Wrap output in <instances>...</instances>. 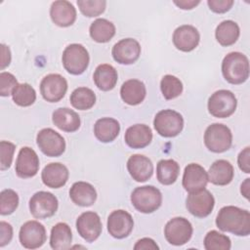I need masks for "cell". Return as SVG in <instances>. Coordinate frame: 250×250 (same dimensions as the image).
<instances>
[{
    "label": "cell",
    "instance_id": "34",
    "mask_svg": "<svg viewBox=\"0 0 250 250\" xmlns=\"http://www.w3.org/2000/svg\"><path fill=\"white\" fill-rule=\"evenodd\" d=\"M71 105L79 110H87L94 106L96 95L93 90L87 87H78L70 95Z\"/></svg>",
    "mask_w": 250,
    "mask_h": 250
},
{
    "label": "cell",
    "instance_id": "35",
    "mask_svg": "<svg viewBox=\"0 0 250 250\" xmlns=\"http://www.w3.org/2000/svg\"><path fill=\"white\" fill-rule=\"evenodd\" d=\"M13 101L20 106H29L36 100V92L28 83L18 84L12 93Z\"/></svg>",
    "mask_w": 250,
    "mask_h": 250
},
{
    "label": "cell",
    "instance_id": "25",
    "mask_svg": "<svg viewBox=\"0 0 250 250\" xmlns=\"http://www.w3.org/2000/svg\"><path fill=\"white\" fill-rule=\"evenodd\" d=\"M146 95V86L138 79H129L125 81L120 88L121 99L129 105L140 104L145 100Z\"/></svg>",
    "mask_w": 250,
    "mask_h": 250
},
{
    "label": "cell",
    "instance_id": "13",
    "mask_svg": "<svg viewBox=\"0 0 250 250\" xmlns=\"http://www.w3.org/2000/svg\"><path fill=\"white\" fill-rule=\"evenodd\" d=\"M19 238L21 244L24 248H39L46 241L45 227L37 221H27L21 227Z\"/></svg>",
    "mask_w": 250,
    "mask_h": 250
},
{
    "label": "cell",
    "instance_id": "39",
    "mask_svg": "<svg viewBox=\"0 0 250 250\" xmlns=\"http://www.w3.org/2000/svg\"><path fill=\"white\" fill-rule=\"evenodd\" d=\"M77 5L84 16L93 18L98 17L104 12L106 2L104 0H78Z\"/></svg>",
    "mask_w": 250,
    "mask_h": 250
},
{
    "label": "cell",
    "instance_id": "8",
    "mask_svg": "<svg viewBox=\"0 0 250 250\" xmlns=\"http://www.w3.org/2000/svg\"><path fill=\"white\" fill-rule=\"evenodd\" d=\"M58 206L57 197L48 191H38L29 200V211L35 219H47L54 216Z\"/></svg>",
    "mask_w": 250,
    "mask_h": 250
},
{
    "label": "cell",
    "instance_id": "24",
    "mask_svg": "<svg viewBox=\"0 0 250 250\" xmlns=\"http://www.w3.org/2000/svg\"><path fill=\"white\" fill-rule=\"evenodd\" d=\"M208 182L216 186L229 185L234 175V170L229 161L225 159L216 160L209 168L207 172Z\"/></svg>",
    "mask_w": 250,
    "mask_h": 250
},
{
    "label": "cell",
    "instance_id": "47",
    "mask_svg": "<svg viewBox=\"0 0 250 250\" xmlns=\"http://www.w3.org/2000/svg\"><path fill=\"white\" fill-rule=\"evenodd\" d=\"M174 4L176 6H178L180 9H183V10H191L193 9L195 6H197L200 1H195V0H180V1H173Z\"/></svg>",
    "mask_w": 250,
    "mask_h": 250
},
{
    "label": "cell",
    "instance_id": "2",
    "mask_svg": "<svg viewBox=\"0 0 250 250\" xmlns=\"http://www.w3.org/2000/svg\"><path fill=\"white\" fill-rule=\"evenodd\" d=\"M222 73L224 78L230 84L238 85L244 83L249 77L248 58L240 52L229 53L223 60Z\"/></svg>",
    "mask_w": 250,
    "mask_h": 250
},
{
    "label": "cell",
    "instance_id": "16",
    "mask_svg": "<svg viewBox=\"0 0 250 250\" xmlns=\"http://www.w3.org/2000/svg\"><path fill=\"white\" fill-rule=\"evenodd\" d=\"M141 45L133 38H125L118 41L111 50L113 60L120 64H132L141 55Z\"/></svg>",
    "mask_w": 250,
    "mask_h": 250
},
{
    "label": "cell",
    "instance_id": "3",
    "mask_svg": "<svg viewBox=\"0 0 250 250\" xmlns=\"http://www.w3.org/2000/svg\"><path fill=\"white\" fill-rule=\"evenodd\" d=\"M131 202L136 210L148 214L156 211L162 203V194L153 186L136 188L131 193Z\"/></svg>",
    "mask_w": 250,
    "mask_h": 250
},
{
    "label": "cell",
    "instance_id": "27",
    "mask_svg": "<svg viewBox=\"0 0 250 250\" xmlns=\"http://www.w3.org/2000/svg\"><path fill=\"white\" fill-rule=\"evenodd\" d=\"M69 196L72 202L76 205L88 207L96 202L97 191L89 183L76 182L69 189Z\"/></svg>",
    "mask_w": 250,
    "mask_h": 250
},
{
    "label": "cell",
    "instance_id": "46",
    "mask_svg": "<svg viewBox=\"0 0 250 250\" xmlns=\"http://www.w3.org/2000/svg\"><path fill=\"white\" fill-rule=\"evenodd\" d=\"M10 62H11L10 48L5 44H1V66H0L1 70L9 66Z\"/></svg>",
    "mask_w": 250,
    "mask_h": 250
},
{
    "label": "cell",
    "instance_id": "26",
    "mask_svg": "<svg viewBox=\"0 0 250 250\" xmlns=\"http://www.w3.org/2000/svg\"><path fill=\"white\" fill-rule=\"evenodd\" d=\"M53 123L62 131L72 133L80 127V117L78 113L68 107H60L53 112Z\"/></svg>",
    "mask_w": 250,
    "mask_h": 250
},
{
    "label": "cell",
    "instance_id": "12",
    "mask_svg": "<svg viewBox=\"0 0 250 250\" xmlns=\"http://www.w3.org/2000/svg\"><path fill=\"white\" fill-rule=\"evenodd\" d=\"M215 205V199L212 193L203 188L188 195L186 206L188 211L197 218H205L211 214Z\"/></svg>",
    "mask_w": 250,
    "mask_h": 250
},
{
    "label": "cell",
    "instance_id": "17",
    "mask_svg": "<svg viewBox=\"0 0 250 250\" xmlns=\"http://www.w3.org/2000/svg\"><path fill=\"white\" fill-rule=\"evenodd\" d=\"M39 158L37 153L28 146L20 149L16 160V174L21 179L34 177L39 170Z\"/></svg>",
    "mask_w": 250,
    "mask_h": 250
},
{
    "label": "cell",
    "instance_id": "1",
    "mask_svg": "<svg viewBox=\"0 0 250 250\" xmlns=\"http://www.w3.org/2000/svg\"><path fill=\"white\" fill-rule=\"evenodd\" d=\"M216 226L223 231L247 236L250 234V214L236 206H225L218 212Z\"/></svg>",
    "mask_w": 250,
    "mask_h": 250
},
{
    "label": "cell",
    "instance_id": "5",
    "mask_svg": "<svg viewBox=\"0 0 250 250\" xmlns=\"http://www.w3.org/2000/svg\"><path fill=\"white\" fill-rule=\"evenodd\" d=\"M62 62L64 69L73 75L82 74L88 67L90 57L86 48L81 44L68 45L62 57Z\"/></svg>",
    "mask_w": 250,
    "mask_h": 250
},
{
    "label": "cell",
    "instance_id": "33",
    "mask_svg": "<svg viewBox=\"0 0 250 250\" xmlns=\"http://www.w3.org/2000/svg\"><path fill=\"white\" fill-rule=\"evenodd\" d=\"M180 165L174 159H162L156 166V178L164 186L172 185L178 179Z\"/></svg>",
    "mask_w": 250,
    "mask_h": 250
},
{
    "label": "cell",
    "instance_id": "15",
    "mask_svg": "<svg viewBox=\"0 0 250 250\" xmlns=\"http://www.w3.org/2000/svg\"><path fill=\"white\" fill-rule=\"evenodd\" d=\"M78 234L87 242H93L101 235L103 226L100 216L93 211L82 213L76 220Z\"/></svg>",
    "mask_w": 250,
    "mask_h": 250
},
{
    "label": "cell",
    "instance_id": "42",
    "mask_svg": "<svg viewBox=\"0 0 250 250\" xmlns=\"http://www.w3.org/2000/svg\"><path fill=\"white\" fill-rule=\"evenodd\" d=\"M232 0H208L207 4L209 9L217 14H223L230 10L233 5Z\"/></svg>",
    "mask_w": 250,
    "mask_h": 250
},
{
    "label": "cell",
    "instance_id": "7",
    "mask_svg": "<svg viewBox=\"0 0 250 250\" xmlns=\"http://www.w3.org/2000/svg\"><path fill=\"white\" fill-rule=\"evenodd\" d=\"M237 101L234 94L229 90H219L213 93L208 100V111L217 118H227L234 113Z\"/></svg>",
    "mask_w": 250,
    "mask_h": 250
},
{
    "label": "cell",
    "instance_id": "20",
    "mask_svg": "<svg viewBox=\"0 0 250 250\" xmlns=\"http://www.w3.org/2000/svg\"><path fill=\"white\" fill-rule=\"evenodd\" d=\"M50 17L56 25L67 27L74 23L76 20V10L68 1H55L52 3L50 8Z\"/></svg>",
    "mask_w": 250,
    "mask_h": 250
},
{
    "label": "cell",
    "instance_id": "48",
    "mask_svg": "<svg viewBox=\"0 0 250 250\" xmlns=\"http://www.w3.org/2000/svg\"><path fill=\"white\" fill-rule=\"evenodd\" d=\"M240 191H241V194L246 199H249V193H250V179L249 178L245 179V181L241 184Z\"/></svg>",
    "mask_w": 250,
    "mask_h": 250
},
{
    "label": "cell",
    "instance_id": "41",
    "mask_svg": "<svg viewBox=\"0 0 250 250\" xmlns=\"http://www.w3.org/2000/svg\"><path fill=\"white\" fill-rule=\"evenodd\" d=\"M18 84L19 83L16 77L12 73L6 71H2L0 73V95L2 97H8L12 95Z\"/></svg>",
    "mask_w": 250,
    "mask_h": 250
},
{
    "label": "cell",
    "instance_id": "19",
    "mask_svg": "<svg viewBox=\"0 0 250 250\" xmlns=\"http://www.w3.org/2000/svg\"><path fill=\"white\" fill-rule=\"evenodd\" d=\"M173 44L182 52H190L194 50L200 41L198 30L189 24H184L177 27L173 33Z\"/></svg>",
    "mask_w": 250,
    "mask_h": 250
},
{
    "label": "cell",
    "instance_id": "10",
    "mask_svg": "<svg viewBox=\"0 0 250 250\" xmlns=\"http://www.w3.org/2000/svg\"><path fill=\"white\" fill-rule=\"evenodd\" d=\"M39 149L47 156L58 157L65 150V141L57 131L52 128H44L36 137Z\"/></svg>",
    "mask_w": 250,
    "mask_h": 250
},
{
    "label": "cell",
    "instance_id": "36",
    "mask_svg": "<svg viewBox=\"0 0 250 250\" xmlns=\"http://www.w3.org/2000/svg\"><path fill=\"white\" fill-rule=\"evenodd\" d=\"M160 89L166 100H173L182 94L183 83L178 77L167 74L164 75L160 81Z\"/></svg>",
    "mask_w": 250,
    "mask_h": 250
},
{
    "label": "cell",
    "instance_id": "31",
    "mask_svg": "<svg viewBox=\"0 0 250 250\" xmlns=\"http://www.w3.org/2000/svg\"><path fill=\"white\" fill-rule=\"evenodd\" d=\"M240 34L238 24L233 21H224L216 28L215 36L218 43L224 47L233 45Z\"/></svg>",
    "mask_w": 250,
    "mask_h": 250
},
{
    "label": "cell",
    "instance_id": "6",
    "mask_svg": "<svg viewBox=\"0 0 250 250\" xmlns=\"http://www.w3.org/2000/svg\"><path fill=\"white\" fill-rule=\"evenodd\" d=\"M153 126L156 132L164 138L178 136L184 128L183 116L173 109H163L156 113Z\"/></svg>",
    "mask_w": 250,
    "mask_h": 250
},
{
    "label": "cell",
    "instance_id": "43",
    "mask_svg": "<svg viewBox=\"0 0 250 250\" xmlns=\"http://www.w3.org/2000/svg\"><path fill=\"white\" fill-rule=\"evenodd\" d=\"M13 237V228L12 226L4 221L0 222V247H4Z\"/></svg>",
    "mask_w": 250,
    "mask_h": 250
},
{
    "label": "cell",
    "instance_id": "9",
    "mask_svg": "<svg viewBox=\"0 0 250 250\" xmlns=\"http://www.w3.org/2000/svg\"><path fill=\"white\" fill-rule=\"evenodd\" d=\"M164 235L170 244L176 246L184 245L191 238L192 226L186 218H173L165 225Z\"/></svg>",
    "mask_w": 250,
    "mask_h": 250
},
{
    "label": "cell",
    "instance_id": "23",
    "mask_svg": "<svg viewBox=\"0 0 250 250\" xmlns=\"http://www.w3.org/2000/svg\"><path fill=\"white\" fill-rule=\"evenodd\" d=\"M124 140L131 148H144L151 143L152 132L146 124H135L126 130Z\"/></svg>",
    "mask_w": 250,
    "mask_h": 250
},
{
    "label": "cell",
    "instance_id": "14",
    "mask_svg": "<svg viewBox=\"0 0 250 250\" xmlns=\"http://www.w3.org/2000/svg\"><path fill=\"white\" fill-rule=\"evenodd\" d=\"M134 228V220L130 213L119 209L112 211L107 218V230L117 239L127 237Z\"/></svg>",
    "mask_w": 250,
    "mask_h": 250
},
{
    "label": "cell",
    "instance_id": "37",
    "mask_svg": "<svg viewBox=\"0 0 250 250\" xmlns=\"http://www.w3.org/2000/svg\"><path fill=\"white\" fill-rule=\"evenodd\" d=\"M204 247L206 250H229L231 242L229 236L217 230H211L204 237Z\"/></svg>",
    "mask_w": 250,
    "mask_h": 250
},
{
    "label": "cell",
    "instance_id": "44",
    "mask_svg": "<svg viewBox=\"0 0 250 250\" xmlns=\"http://www.w3.org/2000/svg\"><path fill=\"white\" fill-rule=\"evenodd\" d=\"M237 163L239 169L246 173H250V147L246 146L243 150L240 151L237 157Z\"/></svg>",
    "mask_w": 250,
    "mask_h": 250
},
{
    "label": "cell",
    "instance_id": "32",
    "mask_svg": "<svg viewBox=\"0 0 250 250\" xmlns=\"http://www.w3.org/2000/svg\"><path fill=\"white\" fill-rule=\"evenodd\" d=\"M89 33L94 41L106 43L115 35V26L106 19H97L91 23Z\"/></svg>",
    "mask_w": 250,
    "mask_h": 250
},
{
    "label": "cell",
    "instance_id": "4",
    "mask_svg": "<svg viewBox=\"0 0 250 250\" xmlns=\"http://www.w3.org/2000/svg\"><path fill=\"white\" fill-rule=\"evenodd\" d=\"M204 144L212 152H225L229 149L232 144L231 131L224 124L213 123L205 130Z\"/></svg>",
    "mask_w": 250,
    "mask_h": 250
},
{
    "label": "cell",
    "instance_id": "38",
    "mask_svg": "<svg viewBox=\"0 0 250 250\" xmlns=\"http://www.w3.org/2000/svg\"><path fill=\"white\" fill-rule=\"evenodd\" d=\"M19 205L18 193L11 189L6 188L0 192V214L3 216L10 215L16 211Z\"/></svg>",
    "mask_w": 250,
    "mask_h": 250
},
{
    "label": "cell",
    "instance_id": "28",
    "mask_svg": "<svg viewBox=\"0 0 250 250\" xmlns=\"http://www.w3.org/2000/svg\"><path fill=\"white\" fill-rule=\"evenodd\" d=\"M119 122L111 117H103L96 121L94 125V134L102 143H110L119 135Z\"/></svg>",
    "mask_w": 250,
    "mask_h": 250
},
{
    "label": "cell",
    "instance_id": "40",
    "mask_svg": "<svg viewBox=\"0 0 250 250\" xmlns=\"http://www.w3.org/2000/svg\"><path fill=\"white\" fill-rule=\"evenodd\" d=\"M16 146L8 141L0 143V170L4 171L11 167Z\"/></svg>",
    "mask_w": 250,
    "mask_h": 250
},
{
    "label": "cell",
    "instance_id": "22",
    "mask_svg": "<svg viewBox=\"0 0 250 250\" xmlns=\"http://www.w3.org/2000/svg\"><path fill=\"white\" fill-rule=\"evenodd\" d=\"M68 169L65 165L60 162L47 164L41 173L43 184L51 188H60L63 187L68 180Z\"/></svg>",
    "mask_w": 250,
    "mask_h": 250
},
{
    "label": "cell",
    "instance_id": "11",
    "mask_svg": "<svg viewBox=\"0 0 250 250\" xmlns=\"http://www.w3.org/2000/svg\"><path fill=\"white\" fill-rule=\"evenodd\" d=\"M67 91L66 79L58 73L46 75L40 83V93L43 99L49 103L61 101Z\"/></svg>",
    "mask_w": 250,
    "mask_h": 250
},
{
    "label": "cell",
    "instance_id": "30",
    "mask_svg": "<svg viewBox=\"0 0 250 250\" xmlns=\"http://www.w3.org/2000/svg\"><path fill=\"white\" fill-rule=\"evenodd\" d=\"M72 232L65 223L56 224L50 234V245L54 250H66L71 247Z\"/></svg>",
    "mask_w": 250,
    "mask_h": 250
},
{
    "label": "cell",
    "instance_id": "21",
    "mask_svg": "<svg viewBox=\"0 0 250 250\" xmlns=\"http://www.w3.org/2000/svg\"><path fill=\"white\" fill-rule=\"evenodd\" d=\"M127 169L133 180L139 183L147 181L153 174L151 160L142 154H133L127 161Z\"/></svg>",
    "mask_w": 250,
    "mask_h": 250
},
{
    "label": "cell",
    "instance_id": "45",
    "mask_svg": "<svg viewBox=\"0 0 250 250\" xmlns=\"http://www.w3.org/2000/svg\"><path fill=\"white\" fill-rule=\"evenodd\" d=\"M134 249L135 250H158L159 247L153 239L148 237H144L139 239L136 242Z\"/></svg>",
    "mask_w": 250,
    "mask_h": 250
},
{
    "label": "cell",
    "instance_id": "29",
    "mask_svg": "<svg viewBox=\"0 0 250 250\" xmlns=\"http://www.w3.org/2000/svg\"><path fill=\"white\" fill-rule=\"evenodd\" d=\"M94 82L96 86L102 91L112 90L118 79V74L116 69L108 63H103L97 66L93 75Z\"/></svg>",
    "mask_w": 250,
    "mask_h": 250
},
{
    "label": "cell",
    "instance_id": "18",
    "mask_svg": "<svg viewBox=\"0 0 250 250\" xmlns=\"http://www.w3.org/2000/svg\"><path fill=\"white\" fill-rule=\"evenodd\" d=\"M207 183L208 175L201 165L190 163L186 166L183 175V187L188 192L199 191L206 188Z\"/></svg>",
    "mask_w": 250,
    "mask_h": 250
}]
</instances>
